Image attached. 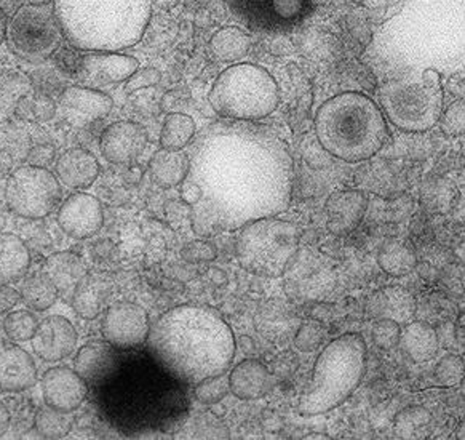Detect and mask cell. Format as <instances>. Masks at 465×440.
<instances>
[{
    "instance_id": "6da1fadb",
    "label": "cell",
    "mask_w": 465,
    "mask_h": 440,
    "mask_svg": "<svg viewBox=\"0 0 465 440\" xmlns=\"http://www.w3.org/2000/svg\"><path fill=\"white\" fill-rule=\"evenodd\" d=\"M187 155L181 199L191 205L199 237L272 218L292 202V154L266 127L237 120L213 124L200 132Z\"/></svg>"
},
{
    "instance_id": "7a4b0ae2",
    "label": "cell",
    "mask_w": 465,
    "mask_h": 440,
    "mask_svg": "<svg viewBox=\"0 0 465 440\" xmlns=\"http://www.w3.org/2000/svg\"><path fill=\"white\" fill-rule=\"evenodd\" d=\"M146 343L160 367L184 385L226 374L235 355L232 328L208 306L170 309L151 327Z\"/></svg>"
},
{
    "instance_id": "3957f363",
    "label": "cell",
    "mask_w": 465,
    "mask_h": 440,
    "mask_svg": "<svg viewBox=\"0 0 465 440\" xmlns=\"http://www.w3.org/2000/svg\"><path fill=\"white\" fill-rule=\"evenodd\" d=\"M64 39L84 52H120L140 44L153 0H54Z\"/></svg>"
},
{
    "instance_id": "277c9868",
    "label": "cell",
    "mask_w": 465,
    "mask_h": 440,
    "mask_svg": "<svg viewBox=\"0 0 465 440\" xmlns=\"http://www.w3.org/2000/svg\"><path fill=\"white\" fill-rule=\"evenodd\" d=\"M313 125L326 153L349 164L371 159L391 140L378 103L359 92H346L325 101L315 114Z\"/></svg>"
},
{
    "instance_id": "5b68a950",
    "label": "cell",
    "mask_w": 465,
    "mask_h": 440,
    "mask_svg": "<svg viewBox=\"0 0 465 440\" xmlns=\"http://www.w3.org/2000/svg\"><path fill=\"white\" fill-rule=\"evenodd\" d=\"M366 343L359 334H346L326 345L313 365L312 380L301 395L304 416L331 412L346 402L363 380Z\"/></svg>"
},
{
    "instance_id": "8992f818",
    "label": "cell",
    "mask_w": 465,
    "mask_h": 440,
    "mask_svg": "<svg viewBox=\"0 0 465 440\" xmlns=\"http://www.w3.org/2000/svg\"><path fill=\"white\" fill-rule=\"evenodd\" d=\"M379 101L387 119L401 132H427L443 113L441 73L429 67L422 73L391 77L379 88Z\"/></svg>"
},
{
    "instance_id": "52a82bcc",
    "label": "cell",
    "mask_w": 465,
    "mask_h": 440,
    "mask_svg": "<svg viewBox=\"0 0 465 440\" xmlns=\"http://www.w3.org/2000/svg\"><path fill=\"white\" fill-rule=\"evenodd\" d=\"M216 114L237 122L264 119L279 107L277 82L264 67L239 63L224 69L208 96Z\"/></svg>"
},
{
    "instance_id": "ba28073f",
    "label": "cell",
    "mask_w": 465,
    "mask_h": 440,
    "mask_svg": "<svg viewBox=\"0 0 465 440\" xmlns=\"http://www.w3.org/2000/svg\"><path fill=\"white\" fill-rule=\"evenodd\" d=\"M235 245L239 263L248 273L280 277L300 248L301 233L288 221L262 218L242 227Z\"/></svg>"
},
{
    "instance_id": "9c48e42d",
    "label": "cell",
    "mask_w": 465,
    "mask_h": 440,
    "mask_svg": "<svg viewBox=\"0 0 465 440\" xmlns=\"http://www.w3.org/2000/svg\"><path fill=\"white\" fill-rule=\"evenodd\" d=\"M10 47L23 60H47L64 39L54 4H26L16 10L7 26Z\"/></svg>"
},
{
    "instance_id": "30bf717a",
    "label": "cell",
    "mask_w": 465,
    "mask_h": 440,
    "mask_svg": "<svg viewBox=\"0 0 465 440\" xmlns=\"http://www.w3.org/2000/svg\"><path fill=\"white\" fill-rule=\"evenodd\" d=\"M60 200V181L47 168L27 164L8 175L5 205L18 216L29 220L45 218Z\"/></svg>"
},
{
    "instance_id": "8fae6325",
    "label": "cell",
    "mask_w": 465,
    "mask_h": 440,
    "mask_svg": "<svg viewBox=\"0 0 465 440\" xmlns=\"http://www.w3.org/2000/svg\"><path fill=\"white\" fill-rule=\"evenodd\" d=\"M151 324L143 307L120 301L107 309L103 320V336L115 349L130 351L143 346L149 336Z\"/></svg>"
},
{
    "instance_id": "7c38bea8",
    "label": "cell",
    "mask_w": 465,
    "mask_h": 440,
    "mask_svg": "<svg viewBox=\"0 0 465 440\" xmlns=\"http://www.w3.org/2000/svg\"><path fill=\"white\" fill-rule=\"evenodd\" d=\"M140 67V61L115 52H90L77 66V80L82 87L100 88L125 82Z\"/></svg>"
},
{
    "instance_id": "4fadbf2b",
    "label": "cell",
    "mask_w": 465,
    "mask_h": 440,
    "mask_svg": "<svg viewBox=\"0 0 465 440\" xmlns=\"http://www.w3.org/2000/svg\"><path fill=\"white\" fill-rule=\"evenodd\" d=\"M113 98L109 95L80 85L64 90L56 107L69 125L84 128L104 119L113 111Z\"/></svg>"
},
{
    "instance_id": "5bb4252c",
    "label": "cell",
    "mask_w": 465,
    "mask_h": 440,
    "mask_svg": "<svg viewBox=\"0 0 465 440\" xmlns=\"http://www.w3.org/2000/svg\"><path fill=\"white\" fill-rule=\"evenodd\" d=\"M146 146V130L132 120L114 122L101 135V153L107 162L115 165L134 164L144 153Z\"/></svg>"
},
{
    "instance_id": "9a60e30c",
    "label": "cell",
    "mask_w": 465,
    "mask_h": 440,
    "mask_svg": "<svg viewBox=\"0 0 465 440\" xmlns=\"http://www.w3.org/2000/svg\"><path fill=\"white\" fill-rule=\"evenodd\" d=\"M104 212L100 200L85 193L69 195L58 212V225L74 239H88L100 231Z\"/></svg>"
},
{
    "instance_id": "2e32d148",
    "label": "cell",
    "mask_w": 465,
    "mask_h": 440,
    "mask_svg": "<svg viewBox=\"0 0 465 440\" xmlns=\"http://www.w3.org/2000/svg\"><path fill=\"white\" fill-rule=\"evenodd\" d=\"M42 394L47 407L73 414L87 397L88 385L75 370L54 367L42 378Z\"/></svg>"
},
{
    "instance_id": "e0dca14e",
    "label": "cell",
    "mask_w": 465,
    "mask_h": 440,
    "mask_svg": "<svg viewBox=\"0 0 465 440\" xmlns=\"http://www.w3.org/2000/svg\"><path fill=\"white\" fill-rule=\"evenodd\" d=\"M77 346V334L69 320L52 315L42 320L33 336L34 353L45 362L66 359Z\"/></svg>"
},
{
    "instance_id": "ac0fdd59",
    "label": "cell",
    "mask_w": 465,
    "mask_h": 440,
    "mask_svg": "<svg viewBox=\"0 0 465 440\" xmlns=\"http://www.w3.org/2000/svg\"><path fill=\"white\" fill-rule=\"evenodd\" d=\"M119 367L117 349L106 340H94L79 349L74 368L87 385H103Z\"/></svg>"
},
{
    "instance_id": "d6986e66",
    "label": "cell",
    "mask_w": 465,
    "mask_h": 440,
    "mask_svg": "<svg viewBox=\"0 0 465 440\" xmlns=\"http://www.w3.org/2000/svg\"><path fill=\"white\" fill-rule=\"evenodd\" d=\"M37 370L31 355L10 341L0 340V389L21 393L34 386Z\"/></svg>"
},
{
    "instance_id": "ffe728a7",
    "label": "cell",
    "mask_w": 465,
    "mask_h": 440,
    "mask_svg": "<svg viewBox=\"0 0 465 440\" xmlns=\"http://www.w3.org/2000/svg\"><path fill=\"white\" fill-rule=\"evenodd\" d=\"M325 210L330 233L346 235L352 233L365 216V194L359 189L336 191L326 200Z\"/></svg>"
},
{
    "instance_id": "44dd1931",
    "label": "cell",
    "mask_w": 465,
    "mask_h": 440,
    "mask_svg": "<svg viewBox=\"0 0 465 440\" xmlns=\"http://www.w3.org/2000/svg\"><path fill=\"white\" fill-rule=\"evenodd\" d=\"M100 175V164L94 154L82 149L73 147L66 153L61 154L56 160V176L64 186L69 189H87L94 185V180Z\"/></svg>"
},
{
    "instance_id": "7402d4cb",
    "label": "cell",
    "mask_w": 465,
    "mask_h": 440,
    "mask_svg": "<svg viewBox=\"0 0 465 440\" xmlns=\"http://www.w3.org/2000/svg\"><path fill=\"white\" fill-rule=\"evenodd\" d=\"M368 311L376 319H391L397 324H408L416 315L418 305L411 292L401 287H386L372 295Z\"/></svg>"
},
{
    "instance_id": "603a6c76",
    "label": "cell",
    "mask_w": 465,
    "mask_h": 440,
    "mask_svg": "<svg viewBox=\"0 0 465 440\" xmlns=\"http://www.w3.org/2000/svg\"><path fill=\"white\" fill-rule=\"evenodd\" d=\"M229 386L239 399H262L271 391V375L260 360H242L229 375Z\"/></svg>"
},
{
    "instance_id": "cb8c5ba5",
    "label": "cell",
    "mask_w": 465,
    "mask_h": 440,
    "mask_svg": "<svg viewBox=\"0 0 465 440\" xmlns=\"http://www.w3.org/2000/svg\"><path fill=\"white\" fill-rule=\"evenodd\" d=\"M44 275L54 284L58 294H67L87 275V266L79 255L60 252L48 258L44 267Z\"/></svg>"
},
{
    "instance_id": "d4e9b609",
    "label": "cell",
    "mask_w": 465,
    "mask_h": 440,
    "mask_svg": "<svg viewBox=\"0 0 465 440\" xmlns=\"http://www.w3.org/2000/svg\"><path fill=\"white\" fill-rule=\"evenodd\" d=\"M31 265L26 244L15 234L0 233V285L23 279Z\"/></svg>"
},
{
    "instance_id": "484cf974",
    "label": "cell",
    "mask_w": 465,
    "mask_h": 440,
    "mask_svg": "<svg viewBox=\"0 0 465 440\" xmlns=\"http://www.w3.org/2000/svg\"><path fill=\"white\" fill-rule=\"evenodd\" d=\"M400 345L403 353L416 364H424L439 353L437 330L426 322H411L400 334Z\"/></svg>"
},
{
    "instance_id": "4316f807",
    "label": "cell",
    "mask_w": 465,
    "mask_h": 440,
    "mask_svg": "<svg viewBox=\"0 0 465 440\" xmlns=\"http://www.w3.org/2000/svg\"><path fill=\"white\" fill-rule=\"evenodd\" d=\"M189 155L183 151H172V149H160L153 154L149 168L153 180L163 189L176 187L183 185L189 174Z\"/></svg>"
},
{
    "instance_id": "83f0119b",
    "label": "cell",
    "mask_w": 465,
    "mask_h": 440,
    "mask_svg": "<svg viewBox=\"0 0 465 440\" xmlns=\"http://www.w3.org/2000/svg\"><path fill=\"white\" fill-rule=\"evenodd\" d=\"M210 48L216 60L223 63H233L248 55L252 48V37L240 27L226 26L214 34Z\"/></svg>"
},
{
    "instance_id": "f1b7e54d",
    "label": "cell",
    "mask_w": 465,
    "mask_h": 440,
    "mask_svg": "<svg viewBox=\"0 0 465 440\" xmlns=\"http://www.w3.org/2000/svg\"><path fill=\"white\" fill-rule=\"evenodd\" d=\"M195 136V122L187 114L172 113L166 115L162 134H160V145L163 149L181 151L191 145Z\"/></svg>"
},
{
    "instance_id": "f546056e",
    "label": "cell",
    "mask_w": 465,
    "mask_h": 440,
    "mask_svg": "<svg viewBox=\"0 0 465 440\" xmlns=\"http://www.w3.org/2000/svg\"><path fill=\"white\" fill-rule=\"evenodd\" d=\"M378 263L381 269L389 275L403 277L416 269L418 258L411 248L392 240L379 250Z\"/></svg>"
},
{
    "instance_id": "4dcf8cb0",
    "label": "cell",
    "mask_w": 465,
    "mask_h": 440,
    "mask_svg": "<svg viewBox=\"0 0 465 440\" xmlns=\"http://www.w3.org/2000/svg\"><path fill=\"white\" fill-rule=\"evenodd\" d=\"M104 305V290L98 280L85 275L74 288L73 307L82 319L94 320Z\"/></svg>"
},
{
    "instance_id": "1f68e13d",
    "label": "cell",
    "mask_w": 465,
    "mask_h": 440,
    "mask_svg": "<svg viewBox=\"0 0 465 440\" xmlns=\"http://www.w3.org/2000/svg\"><path fill=\"white\" fill-rule=\"evenodd\" d=\"M432 415L424 407H408L395 416V434L400 439H422L430 433Z\"/></svg>"
},
{
    "instance_id": "d6a6232c",
    "label": "cell",
    "mask_w": 465,
    "mask_h": 440,
    "mask_svg": "<svg viewBox=\"0 0 465 440\" xmlns=\"http://www.w3.org/2000/svg\"><path fill=\"white\" fill-rule=\"evenodd\" d=\"M21 300L35 311H47L58 298V290L45 275H33L21 287Z\"/></svg>"
},
{
    "instance_id": "836d02e7",
    "label": "cell",
    "mask_w": 465,
    "mask_h": 440,
    "mask_svg": "<svg viewBox=\"0 0 465 440\" xmlns=\"http://www.w3.org/2000/svg\"><path fill=\"white\" fill-rule=\"evenodd\" d=\"M73 421L69 412L45 407L35 414L34 426L44 439H64L73 427Z\"/></svg>"
},
{
    "instance_id": "e575fe53",
    "label": "cell",
    "mask_w": 465,
    "mask_h": 440,
    "mask_svg": "<svg viewBox=\"0 0 465 440\" xmlns=\"http://www.w3.org/2000/svg\"><path fill=\"white\" fill-rule=\"evenodd\" d=\"M56 111H58L56 103L44 94H31L23 96L15 109V113L20 119L33 122V124H44V122L54 119Z\"/></svg>"
},
{
    "instance_id": "d590c367",
    "label": "cell",
    "mask_w": 465,
    "mask_h": 440,
    "mask_svg": "<svg viewBox=\"0 0 465 440\" xmlns=\"http://www.w3.org/2000/svg\"><path fill=\"white\" fill-rule=\"evenodd\" d=\"M37 327H39L37 317L25 309L8 314L7 319L4 322L5 334L14 341L33 340Z\"/></svg>"
},
{
    "instance_id": "8d00e7d4",
    "label": "cell",
    "mask_w": 465,
    "mask_h": 440,
    "mask_svg": "<svg viewBox=\"0 0 465 440\" xmlns=\"http://www.w3.org/2000/svg\"><path fill=\"white\" fill-rule=\"evenodd\" d=\"M229 393H231V386H229V376L226 374L210 376L206 380L200 381L193 387V395L202 404H208V405L220 404Z\"/></svg>"
},
{
    "instance_id": "74e56055",
    "label": "cell",
    "mask_w": 465,
    "mask_h": 440,
    "mask_svg": "<svg viewBox=\"0 0 465 440\" xmlns=\"http://www.w3.org/2000/svg\"><path fill=\"white\" fill-rule=\"evenodd\" d=\"M435 378L441 386H458L464 380V357L458 354H448L435 367Z\"/></svg>"
},
{
    "instance_id": "f35d334b",
    "label": "cell",
    "mask_w": 465,
    "mask_h": 440,
    "mask_svg": "<svg viewBox=\"0 0 465 440\" xmlns=\"http://www.w3.org/2000/svg\"><path fill=\"white\" fill-rule=\"evenodd\" d=\"M326 330L322 324L315 320H307L302 324L300 332L294 338V345L302 351V353H312L315 349H319L323 341H325Z\"/></svg>"
},
{
    "instance_id": "ab89813d",
    "label": "cell",
    "mask_w": 465,
    "mask_h": 440,
    "mask_svg": "<svg viewBox=\"0 0 465 440\" xmlns=\"http://www.w3.org/2000/svg\"><path fill=\"white\" fill-rule=\"evenodd\" d=\"M401 328L391 319H379L372 327V341L382 351H391L399 345Z\"/></svg>"
},
{
    "instance_id": "60d3db41",
    "label": "cell",
    "mask_w": 465,
    "mask_h": 440,
    "mask_svg": "<svg viewBox=\"0 0 465 440\" xmlns=\"http://www.w3.org/2000/svg\"><path fill=\"white\" fill-rule=\"evenodd\" d=\"M440 125L446 136L458 138L464 135V100H458L452 103L451 106H448L445 113L440 115Z\"/></svg>"
},
{
    "instance_id": "b9f144b4",
    "label": "cell",
    "mask_w": 465,
    "mask_h": 440,
    "mask_svg": "<svg viewBox=\"0 0 465 440\" xmlns=\"http://www.w3.org/2000/svg\"><path fill=\"white\" fill-rule=\"evenodd\" d=\"M165 216L168 225L173 227L174 231H184L187 227L193 229V210L183 199L170 200L166 204Z\"/></svg>"
},
{
    "instance_id": "7bdbcfd3",
    "label": "cell",
    "mask_w": 465,
    "mask_h": 440,
    "mask_svg": "<svg viewBox=\"0 0 465 440\" xmlns=\"http://www.w3.org/2000/svg\"><path fill=\"white\" fill-rule=\"evenodd\" d=\"M162 80V74L155 67H143L136 69L128 79L125 80L126 94H134L138 90L153 87Z\"/></svg>"
},
{
    "instance_id": "ee69618b",
    "label": "cell",
    "mask_w": 465,
    "mask_h": 440,
    "mask_svg": "<svg viewBox=\"0 0 465 440\" xmlns=\"http://www.w3.org/2000/svg\"><path fill=\"white\" fill-rule=\"evenodd\" d=\"M183 256L189 263H208L218 256V250L206 240H193L183 248Z\"/></svg>"
},
{
    "instance_id": "f6af8a7d",
    "label": "cell",
    "mask_w": 465,
    "mask_h": 440,
    "mask_svg": "<svg viewBox=\"0 0 465 440\" xmlns=\"http://www.w3.org/2000/svg\"><path fill=\"white\" fill-rule=\"evenodd\" d=\"M306 7L304 0H272V8L282 20H294Z\"/></svg>"
},
{
    "instance_id": "bcb514c9",
    "label": "cell",
    "mask_w": 465,
    "mask_h": 440,
    "mask_svg": "<svg viewBox=\"0 0 465 440\" xmlns=\"http://www.w3.org/2000/svg\"><path fill=\"white\" fill-rule=\"evenodd\" d=\"M54 159V147L50 145H40V146L34 147L33 151L27 155V162L31 165H37V167H48Z\"/></svg>"
},
{
    "instance_id": "7dc6e473",
    "label": "cell",
    "mask_w": 465,
    "mask_h": 440,
    "mask_svg": "<svg viewBox=\"0 0 465 440\" xmlns=\"http://www.w3.org/2000/svg\"><path fill=\"white\" fill-rule=\"evenodd\" d=\"M21 301V294L8 285H0V314L12 311Z\"/></svg>"
},
{
    "instance_id": "c3c4849f",
    "label": "cell",
    "mask_w": 465,
    "mask_h": 440,
    "mask_svg": "<svg viewBox=\"0 0 465 440\" xmlns=\"http://www.w3.org/2000/svg\"><path fill=\"white\" fill-rule=\"evenodd\" d=\"M7 167L2 165L0 162V208L5 205V186H7Z\"/></svg>"
},
{
    "instance_id": "681fc988",
    "label": "cell",
    "mask_w": 465,
    "mask_h": 440,
    "mask_svg": "<svg viewBox=\"0 0 465 440\" xmlns=\"http://www.w3.org/2000/svg\"><path fill=\"white\" fill-rule=\"evenodd\" d=\"M8 425H10V414L4 404H0V437L7 433Z\"/></svg>"
},
{
    "instance_id": "f907efd6",
    "label": "cell",
    "mask_w": 465,
    "mask_h": 440,
    "mask_svg": "<svg viewBox=\"0 0 465 440\" xmlns=\"http://www.w3.org/2000/svg\"><path fill=\"white\" fill-rule=\"evenodd\" d=\"M7 16L4 14V10L0 8V45H2V42L5 39V35H7Z\"/></svg>"
},
{
    "instance_id": "816d5d0a",
    "label": "cell",
    "mask_w": 465,
    "mask_h": 440,
    "mask_svg": "<svg viewBox=\"0 0 465 440\" xmlns=\"http://www.w3.org/2000/svg\"><path fill=\"white\" fill-rule=\"evenodd\" d=\"M386 0H365L366 5L370 8H378L384 4Z\"/></svg>"
}]
</instances>
